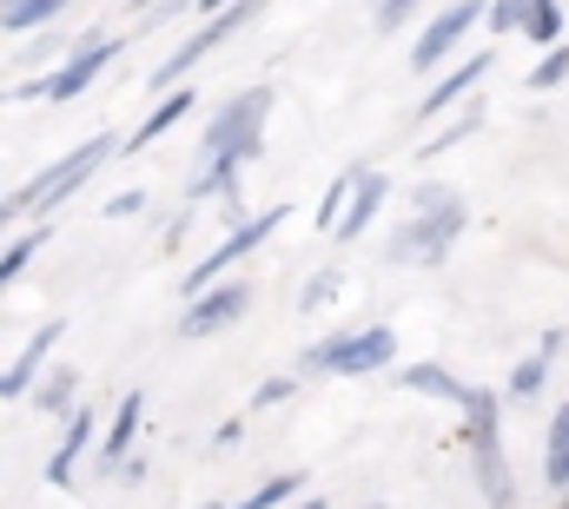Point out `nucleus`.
I'll return each instance as SVG.
<instances>
[{
	"label": "nucleus",
	"instance_id": "1",
	"mask_svg": "<svg viewBox=\"0 0 569 509\" xmlns=\"http://www.w3.org/2000/svg\"><path fill=\"white\" fill-rule=\"evenodd\" d=\"M463 226H470L463 192H457V186H437V179H425V186L411 192V226H398V232H391L385 258H391V265H443V258H450V246L463 239Z\"/></svg>",
	"mask_w": 569,
	"mask_h": 509
},
{
	"label": "nucleus",
	"instance_id": "2",
	"mask_svg": "<svg viewBox=\"0 0 569 509\" xmlns=\"http://www.w3.org/2000/svg\"><path fill=\"white\" fill-rule=\"evenodd\" d=\"M266 120H272V87H266V80H259V87H239V93L219 107V120L206 127L199 159H239V166H252L259 146H266Z\"/></svg>",
	"mask_w": 569,
	"mask_h": 509
},
{
	"label": "nucleus",
	"instance_id": "3",
	"mask_svg": "<svg viewBox=\"0 0 569 509\" xmlns=\"http://www.w3.org/2000/svg\"><path fill=\"white\" fill-rule=\"evenodd\" d=\"M311 371H331V378H378L398 365V331L391 325H358V331H331L305 351Z\"/></svg>",
	"mask_w": 569,
	"mask_h": 509
},
{
	"label": "nucleus",
	"instance_id": "4",
	"mask_svg": "<svg viewBox=\"0 0 569 509\" xmlns=\"http://www.w3.org/2000/svg\"><path fill=\"white\" fill-rule=\"evenodd\" d=\"M259 13H266V0H226V7H212V20H206V27H192V33L166 53V67H152V87H159V93H166V87H179L206 53H219L232 33H246Z\"/></svg>",
	"mask_w": 569,
	"mask_h": 509
},
{
	"label": "nucleus",
	"instance_id": "5",
	"mask_svg": "<svg viewBox=\"0 0 569 509\" xmlns=\"http://www.w3.org/2000/svg\"><path fill=\"white\" fill-rule=\"evenodd\" d=\"M279 226H284V206H272V212H252V219H239V226H232V232H226V239H219L212 252H206L199 265H192V271H186V278H179V291L192 298V291L219 285V278H226V271H232L239 258H252L259 246H266V239H272V232H279Z\"/></svg>",
	"mask_w": 569,
	"mask_h": 509
},
{
	"label": "nucleus",
	"instance_id": "6",
	"mask_svg": "<svg viewBox=\"0 0 569 509\" xmlns=\"http://www.w3.org/2000/svg\"><path fill=\"white\" fill-rule=\"evenodd\" d=\"M246 305H252V285L246 278H219V285H206V291H192L186 298V311H179V338H212V331H232L239 318H246Z\"/></svg>",
	"mask_w": 569,
	"mask_h": 509
},
{
	"label": "nucleus",
	"instance_id": "7",
	"mask_svg": "<svg viewBox=\"0 0 569 509\" xmlns=\"http://www.w3.org/2000/svg\"><path fill=\"white\" fill-rule=\"evenodd\" d=\"M120 47H127V40H113V33H100V40L73 47V53H67V67L40 73V100H53V107L80 100V93H87V87L100 80V67H113V60H120Z\"/></svg>",
	"mask_w": 569,
	"mask_h": 509
},
{
	"label": "nucleus",
	"instance_id": "8",
	"mask_svg": "<svg viewBox=\"0 0 569 509\" xmlns=\"http://www.w3.org/2000/svg\"><path fill=\"white\" fill-rule=\"evenodd\" d=\"M477 13H483V0H450L443 13H430L425 33H418V47H411V67H418V73H437V67L463 47V33L477 27Z\"/></svg>",
	"mask_w": 569,
	"mask_h": 509
},
{
	"label": "nucleus",
	"instance_id": "9",
	"mask_svg": "<svg viewBox=\"0 0 569 509\" xmlns=\"http://www.w3.org/2000/svg\"><path fill=\"white\" fill-rule=\"evenodd\" d=\"M385 199H391V179L385 172H371V166H358V179H351V192H345V206H338V219H331V232L351 246V239H365L371 232V219L385 212Z\"/></svg>",
	"mask_w": 569,
	"mask_h": 509
},
{
	"label": "nucleus",
	"instance_id": "10",
	"mask_svg": "<svg viewBox=\"0 0 569 509\" xmlns=\"http://www.w3.org/2000/svg\"><path fill=\"white\" fill-rule=\"evenodd\" d=\"M60 331H67V325L53 318V325H40V331L27 338V351L0 371V403H13V397H27V390H33V378L47 371V358H53V345H60Z\"/></svg>",
	"mask_w": 569,
	"mask_h": 509
},
{
	"label": "nucleus",
	"instance_id": "11",
	"mask_svg": "<svg viewBox=\"0 0 569 509\" xmlns=\"http://www.w3.org/2000/svg\"><path fill=\"white\" fill-rule=\"evenodd\" d=\"M93 430H100V417H93L87 403H73V410H67V430H60V443H53V457H47V483H53V490L73 483V463H80V450L93 443Z\"/></svg>",
	"mask_w": 569,
	"mask_h": 509
},
{
	"label": "nucleus",
	"instance_id": "12",
	"mask_svg": "<svg viewBox=\"0 0 569 509\" xmlns=\"http://www.w3.org/2000/svg\"><path fill=\"white\" fill-rule=\"evenodd\" d=\"M490 67H497V53H470V60H457V67H450V73H443V80H437V87L425 93V107H418V120H437L443 107H457L463 93H477V80H483Z\"/></svg>",
	"mask_w": 569,
	"mask_h": 509
},
{
	"label": "nucleus",
	"instance_id": "13",
	"mask_svg": "<svg viewBox=\"0 0 569 509\" xmlns=\"http://www.w3.org/2000/svg\"><path fill=\"white\" fill-rule=\"evenodd\" d=\"M192 107H199V93H192L186 80H179V87H166V100H159V107L146 113L140 127L127 132V152H146V146H159V139H166V132L179 127V120H186Z\"/></svg>",
	"mask_w": 569,
	"mask_h": 509
},
{
	"label": "nucleus",
	"instance_id": "14",
	"mask_svg": "<svg viewBox=\"0 0 569 509\" xmlns=\"http://www.w3.org/2000/svg\"><path fill=\"white\" fill-rule=\"evenodd\" d=\"M398 383H405V390H418V397H437V403H457V410L477 397V383L450 378L443 365H405V371H398Z\"/></svg>",
	"mask_w": 569,
	"mask_h": 509
},
{
	"label": "nucleus",
	"instance_id": "15",
	"mask_svg": "<svg viewBox=\"0 0 569 509\" xmlns=\"http://www.w3.org/2000/svg\"><path fill=\"white\" fill-rule=\"evenodd\" d=\"M557 351H563V331H543V345H537V351L510 371V383H503V390H510V403H530V397L543 390V378H550V358H557Z\"/></svg>",
	"mask_w": 569,
	"mask_h": 509
},
{
	"label": "nucleus",
	"instance_id": "16",
	"mask_svg": "<svg viewBox=\"0 0 569 509\" xmlns=\"http://www.w3.org/2000/svg\"><path fill=\"white\" fill-rule=\"evenodd\" d=\"M239 172H246L239 159H199V179L186 186V199H192V206H199V199H226V206L239 212Z\"/></svg>",
	"mask_w": 569,
	"mask_h": 509
},
{
	"label": "nucleus",
	"instance_id": "17",
	"mask_svg": "<svg viewBox=\"0 0 569 509\" xmlns=\"http://www.w3.org/2000/svg\"><path fill=\"white\" fill-rule=\"evenodd\" d=\"M47 239H53V226H47V219H33V226H27V232H20V239H13V246L0 252V298H7L13 285H20V271L33 265V252H40Z\"/></svg>",
	"mask_w": 569,
	"mask_h": 509
},
{
	"label": "nucleus",
	"instance_id": "18",
	"mask_svg": "<svg viewBox=\"0 0 569 509\" xmlns=\"http://www.w3.org/2000/svg\"><path fill=\"white\" fill-rule=\"evenodd\" d=\"M140 417H146V390H127L120 410H113V430H107V463H127V450L140 437Z\"/></svg>",
	"mask_w": 569,
	"mask_h": 509
},
{
	"label": "nucleus",
	"instance_id": "19",
	"mask_svg": "<svg viewBox=\"0 0 569 509\" xmlns=\"http://www.w3.org/2000/svg\"><path fill=\"white\" fill-rule=\"evenodd\" d=\"M523 40H537V47H557L563 40V7L557 0H523V27H517Z\"/></svg>",
	"mask_w": 569,
	"mask_h": 509
},
{
	"label": "nucleus",
	"instance_id": "20",
	"mask_svg": "<svg viewBox=\"0 0 569 509\" xmlns=\"http://www.w3.org/2000/svg\"><path fill=\"white\" fill-rule=\"evenodd\" d=\"M67 0H0V33H33L60 13Z\"/></svg>",
	"mask_w": 569,
	"mask_h": 509
},
{
	"label": "nucleus",
	"instance_id": "21",
	"mask_svg": "<svg viewBox=\"0 0 569 509\" xmlns=\"http://www.w3.org/2000/svg\"><path fill=\"white\" fill-rule=\"evenodd\" d=\"M73 383H80V371H73V365L40 371V378H33V410H73Z\"/></svg>",
	"mask_w": 569,
	"mask_h": 509
},
{
	"label": "nucleus",
	"instance_id": "22",
	"mask_svg": "<svg viewBox=\"0 0 569 509\" xmlns=\"http://www.w3.org/2000/svg\"><path fill=\"white\" fill-rule=\"evenodd\" d=\"M477 132H483V107H463V113H457V127L430 132L425 146H418V159H443L450 146H463V139H477Z\"/></svg>",
	"mask_w": 569,
	"mask_h": 509
},
{
	"label": "nucleus",
	"instance_id": "23",
	"mask_svg": "<svg viewBox=\"0 0 569 509\" xmlns=\"http://www.w3.org/2000/svg\"><path fill=\"white\" fill-rule=\"evenodd\" d=\"M305 483H311L305 470H284V477H266V483H259V490H252L246 503H232V509H284L291 497H298V490H305Z\"/></svg>",
	"mask_w": 569,
	"mask_h": 509
},
{
	"label": "nucleus",
	"instance_id": "24",
	"mask_svg": "<svg viewBox=\"0 0 569 509\" xmlns=\"http://www.w3.org/2000/svg\"><path fill=\"white\" fill-rule=\"evenodd\" d=\"M563 80H569V47L557 40V47H543V60L523 73V87H530V93H550V87H563Z\"/></svg>",
	"mask_w": 569,
	"mask_h": 509
},
{
	"label": "nucleus",
	"instance_id": "25",
	"mask_svg": "<svg viewBox=\"0 0 569 509\" xmlns=\"http://www.w3.org/2000/svg\"><path fill=\"white\" fill-rule=\"evenodd\" d=\"M477 27H490L497 40H503V33H517V27H523V0H483Z\"/></svg>",
	"mask_w": 569,
	"mask_h": 509
},
{
	"label": "nucleus",
	"instance_id": "26",
	"mask_svg": "<svg viewBox=\"0 0 569 509\" xmlns=\"http://www.w3.org/2000/svg\"><path fill=\"white\" fill-rule=\"evenodd\" d=\"M351 179H358V166H351V172H338V179L325 186V199H318V219H311L318 232H331V219H338V206H345V192H351Z\"/></svg>",
	"mask_w": 569,
	"mask_h": 509
},
{
	"label": "nucleus",
	"instance_id": "27",
	"mask_svg": "<svg viewBox=\"0 0 569 509\" xmlns=\"http://www.w3.org/2000/svg\"><path fill=\"white\" fill-rule=\"evenodd\" d=\"M418 7H425V0H378L371 27H378V33H398V27H411V20H418Z\"/></svg>",
	"mask_w": 569,
	"mask_h": 509
},
{
	"label": "nucleus",
	"instance_id": "28",
	"mask_svg": "<svg viewBox=\"0 0 569 509\" xmlns=\"http://www.w3.org/2000/svg\"><path fill=\"white\" fill-rule=\"evenodd\" d=\"M331 291H338V271H311V285H305L298 311H318V305H331Z\"/></svg>",
	"mask_w": 569,
	"mask_h": 509
},
{
	"label": "nucleus",
	"instance_id": "29",
	"mask_svg": "<svg viewBox=\"0 0 569 509\" xmlns=\"http://www.w3.org/2000/svg\"><path fill=\"white\" fill-rule=\"evenodd\" d=\"M291 390H298V378H266L259 390H252V410H272V403H284Z\"/></svg>",
	"mask_w": 569,
	"mask_h": 509
},
{
	"label": "nucleus",
	"instance_id": "30",
	"mask_svg": "<svg viewBox=\"0 0 569 509\" xmlns=\"http://www.w3.org/2000/svg\"><path fill=\"white\" fill-rule=\"evenodd\" d=\"M140 206H146V192H113V199H107V219H133Z\"/></svg>",
	"mask_w": 569,
	"mask_h": 509
},
{
	"label": "nucleus",
	"instance_id": "31",
	"mask_svg": "<svg viewBox=\"0 0 569 509\" xmlns=\"http://www.w3.org/2000/svg\"><path fill=\"white\" fill-rule=\"evenodd\" d=\"M239 437H246V417H226V423H219V430H212V443H219V450H232V443H239Z\"/></svg>",
	"mask_w": 569,
	"mask_h": 509
},
{
	"label": "nucleus",
	"instance_id": "32",
	"mask_svg": "<svg viewBox=\"0 0 569 509\" xmlns=\"http://www.w3.org/2000/svg\"><path fill=\"white\" fill-rule=\"evenodd\" d=\"M550 450H569V403L550 417Z\"/></svg>",
	"mask_w": 569,
	"mask_h": 509
},
{
	"label": "nucleus",
	"instance_id": "33",
	"mask_svg": "<svg viewBox=\"0 0 569 509\" xmlns=\"http://www.w3.org/2000/svg\"><path fill=\"white\" fill-rule=\"evenodd\" d=\"M212 7H226V0H199V13H212Z\"/></svg>",
	"mask_w": 569,
	"mask_h": 509
},
{
	"label": "nucleus",
	"instance_id": "34",
	"mask_svg": "<svg viewBox=\"0 0 569 509\" xmlns=\"http://www.w3.org/2000/svg\"><path fill=\"white\" fill-rule=\"evenodd\" d=\"M358 509H385V503H358Z\"/></svg>",
	"mask_w": 569,
	"mask_h": 509
},
{
	"label": "nucleus",
	"instance_id": "35",
	"mask_svg": "<svg viewBox=\"0 0 569 509\" xmlns=\"http://www.w3.org/2000/svg\"><path fill=\"white\" fill-rule=\"evenodd\" d=\"M557 509H569V503H557Z\"/></svg>",
	"mask_w": 569,
	"mask_h": 509
}]
</instances>
